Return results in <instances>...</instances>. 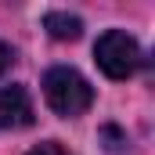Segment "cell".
I'll return each instance as SVG.
<instances>
[{
	"mask_svg": "<svg viewBox=\"0 0 155 155\" xmlns=\"http://www.w3.org/2000/svg\"><path fill=\"white\" fill-rule=\"evenodd\" d=\"M43 97H47V105L58 116L76 119L94 105V87L79 76L72 65H54L43 76Z\"/></svg>",
	"mask_w": 155,
	"mask_h": 155,
	"instance_id": "1",
	"label": "cell"
},
{
	"mask_svg": "<svg viewBox=\"0 0 155 155\" xmlns=\"http://www.w3.org/2000/svg\"><path fill=\"white\" fill-rule=\"evenodd\" d=\"M94 61H97V69L108 79H130L144 65V51H141V43L130 36V33L108 29V33H101L97 43H94Z\"/></svg>",
	"mask_w": 155,
	"mask_h": 155,
	"instance_id": "2",
	"label": "cell"
},
{
	"mask_svg": "<svg viewBox=\"0 0 155 155\" xmlns=\"http://www.w3.org/2000/svg\"><path fill=\"white\" fill-rule=\"evenodd\" d=\"M33 123V101L25 87H0V134Z\"/></svg>",
	"mask_w": 155,
	"mask_h": 155,
	"instance_id": "3",
	"label": "cell"
},
{
	"mask_svg": "<svg viewBox=\"0 0 155 155\" xmlns=\"http://www.w3.org/2000/svg\"><path fill=\"white\" fill-rule=\"evenodd\" d=\"M43 29L54 40H76L83 33V22H79L76 15H65V11H47L43 15Z\"/></svg>",
	"mask_w": 155,
	"mask_h": 155,
	"instance_id": "4",
	"label": "cell"
},
{
	"mask_svg": "<svg viewBox=\"0 0 155 155\" xmlns=\"http://www.w3.org/2000/svg\"><path fill=\"white\" fill-rule=\"evenodd\" d=\"M25 155H72L65 144H58V141H43V144H36L33 152H25Z\"/></svg>",
	"mask_w": 155,
	"mask_h": 155,
	"instance_id": "5",
	"label": "cell"
},
{
	"mask_svg": "<svg viewBox=\"0 0 155 155\" xmlns=\"http://www.w3.org/2000/svg\"><path fill=\"white\" fill-rule=\"evenodd\" d=\"M11 65H15V51H11V43H4V40H0V76H4Z\"/></svg>",
	"mask_w": 155,
	"mask_h": 155,
	"instance_id": "6",
	"label": "cell"
}]
</instances>
